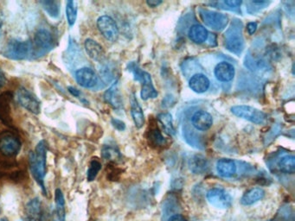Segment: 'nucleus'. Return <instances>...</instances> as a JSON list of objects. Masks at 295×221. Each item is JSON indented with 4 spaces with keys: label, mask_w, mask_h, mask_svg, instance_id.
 Wrapping results in <instances>:
<instances>
[{
    "label": "nucleus",
    "mask_w": 295,
    "mask_h": 221,
    "mask_svg": "<svg viewBox=\"0 0 295 221\" xmlns=\"http://www.w3.org/2000/svg\"><path fill=\"white\" fill-rule=\"evenodd\" d=\"M46 156L47 147L45 141H41L36 145L34 151H31L29 156L30 171L37 184L42 188L43 194H47L44 179L46 176Z\"/></svg>",
    "instance_id": "obj_1"
},
{
    "label": "nucleus",
    "mask_w": 295,
    "mask_h": 221,
    "mask_svg": "<svg viewBox=\"0 0 295 221\" xmlns=\"http://www.w3.org/2000/svg\"><path fill=\"white\" fill-rule=\"evenodd\" d=\"M4 54L12 60H28L34 57L33 45L30 41L11 40Z\"/></svg>",
    "instance_id": "obj_2"
},
{
    "label": "nucleus",
    "mask_w": 295,
    "mask_h": 221,
    "mask_svg": "<svg viewBox=\"0 0 295 221\" xmlns=\"http://www.w3.org/2000/svg\"><path fill=\"white\" fill-rule=\"evenodd\" d=\"M34 57H42L53 49L55 47L54 36L46 29H40L34 36Z\"/></svg>",
    "instance_id": "obj_3"
},
{
    "label": "nucleus",
    "mask_w": 295,
    "mask_h": 221,
    "mask_svg": "<svg viewBox=\"0 0 295 221\" xmlns=\"http://www.w3.org/2000/svg\"><path fill=\"white\" fill-rule=\"evenodd\" d=\"M230 110L232 114L238 118L248 120L256 125H261L265 122L266 114L262 111L250 105H235Z\"/></svg>",
    "instance_id": "obj_4"
},
{
    "label": "nucleus",
    "mask_w": 295,
    "mask_h": 221,
    "mask_svg": "<svg viewBox=\"0 0 295 221\" xmlns=\"http://www.w3.org/2000/svg\"><path fill=\"white\" fill-rule=\"evenodd\" d=\"M131 71L133 72L135 80L141 82V98L144 100H148L149 99H155L158 96L155 87H154L152 77L148 73L142 71L137 67H134L133 69L131 68Z\"/></svg>",
    "instance_id": "obj_5"
},
{
    "label": "nucleus",
    "mask_w": 295,
    "mask_h": 221,
    "mask_svg": "<svg viewBox=\"0 0 295 221\" xmlns=\"http://www.w3.org/2000/svg\"><path fill=\"white\" fill-rule=\"evenodd\" d=\"M206 196L209 203L218 209H227L232 206L231 195L222 188H211Z\"/></svg>",
    "instance_id": "obj_6"
},
{
    "label": "nucleus",
    "mask_w": 295,
    "mask_h": 221,
    "mask_svg": "<svg viewBox=\"0 0 295 221\" xmlns=\"http://www.w3.org/2000/svg\"><path fill=\"white\" fill-rule=\"evenodd\" d=\"M97 27L108 41L116 42L119 37V29L115 20L108 15L102 16L97 20Z\"/></svg>",
    "instance_id": "obj_7"
},
{
    "label": "nucleus",
    "mask_w": 295,
    "mask_h": 221,
    "mask_svg": "<svg viewBox=\"0 0 295 221\" xmlns=\"http://www.w3.org/2000/svg\"><path fill=\"white\" fill-rule=\"evenodd\" d=\"M200 17L208 27L216 30H223L229 21V18L224 14L211 12L209 10H201Z\"/></svg>",
    "instance_id": "obj_8"
},
{
    "label": "nucleus",
    "mask_w": 295,
    "mask_h": 221,
    "mask_svg": "<svg viewBox=\"0 0 295 221\" xmlns=\"http://www.w3.org/2000/svg\"><path fill=\"white\" fill-rule=\"evenodd\" d=\"M75 81L79 86L87 89H93L99 84V77L94 70L84 67L76 70L75 75Z\"/></svg>",
    "instance_id": "obj_9"
},
{
    "label": "nucleus",
    "mask_w": 295,
    "mask_h": 221,
    "mask_svg": "<svg viewBox=\"0 0 295 221\" xmlns=\"http://www.w3.org/2000/svg\"><path fill=\"white\" fill-rule=\"evenodd\" d=\"M17 99L19 105L29 111L31 114H39L40 102L36 99V96L30 93L29 90L24 87H20L17 93Z\"/></svg>",
    "instance_id": "obj_10"
},
{
    "label": "nucleus",
    "mask_w": 295,
    "mask_h": 221,
    "mask_svg": "<svg viewBox=\"0 0 295 221\" xmlns=\"http://www.w3.org/2000/svg\"><path fill=\"white\" fill-rule=\"evenodd\" d=\"M21 149V143L13 136L7 135L0 139V151L6 156H13Z\"/></svg>",
    "instance_id": "obj_11"
},
{
    "label": "nucleus",
    "mask_w": 295,
    "mask_h": 221,
    "mask_svg": "<svg viewBox=\"0 0 295 221\" xmlns=\"http://www.w3.org/2000/svg\"><path fill=\"white\" fill-rule=\"evenodd\" d=\"M192 126L199 131H207L213 125V118L205 111H199L191 118Z\"/></svg>",
    "instance_id": "obj_12"
},
{
    "label": "nucleus",
    "mask_w": 295,
    "mask_h": 221,
    "mask_svg": "<svg viewBox=\"0 0 295 221\" xmlns=\"http://www.w3.org/2000/svg\"><path fill=\"white\" fill-rule=\"evenodd\" d=\"M85 51L91 59L98 63H102L105 59V51L102 45L93 39H86L84 42Z\"/></svg>",
    "instance_id": "obj_13"
},
{
    "label": "nucleus",
    "mask_w": 295,
    "mask_h": 221,
    "mask_svg": "<svg viewBox=\"0 0 295 221\" xmlns=\"http://www.w3.org/2000/svg\"><path fill=\"white\" fill-rule=\"evenodd\" d=\"M235 68L229 63L222 62L218 63L214 69L215 76L221 82H229L234 79Z\"/></svg>",
    "instance_id": "obj_14"
},
{
    "label": "nucleus",
    "mask_w": 295,
    "mask_h": 221,
    "mask_svg": "<svg viewBox=\"0 0 295 221\" xmlns=\"http://www.w3.org/2000/svg\"><path fill=\"white\" fill-rule=\"evenodd\" d=\"M26 219L27 221H42L43 212H42V203L38 198H34L30 200L25 207Z\"/></svg>",
    "instance_id": "obj_15"
},
{
    "label": "nucleus",
    "mask_w": 295,
    "mask_h": 221,
    "mask_svg": "<svg viewBox=\"0 0 295 221\" xmlns=\"http://www.w3.org/2000/svg\"><path fill=\"white\" fill-rule=\"evenodd\" d=\"M226 47L233 53H241L243 47L241 33L236 30H229L226 36Z\"/></svg>",
    "instance_id": "obj_16"
},
{
    "label": "nucleus",
    "mask_w": 295,
    "mask_h": 221,
    "mask_svg": "<svg viewBox=\"0 0 295 221\" xmlns=\"http://www.w3.org/2000/svg\"><path fill=\"white\" fill-rule=\"evenodd\" d=\"M54 211L52 213V221H65V200L64 195L61 189L58 188L55 192Z\"/></svg>",
    "instance_id": "obj_17"
},
{
    "label": "nucleus",
    "mask_w": 295,
    "mask_h": 221,
    "mask_svg": "<svg viewBox=\"0 0 295 221\" xmlns=\"http://www.w3.org/2000/svg\"><path fill=\"white\" fill-rule=\"evenodd\" d=\"M211 86L208 77L203 74H196L190 78L189 87L196 93H205Z\"/></svg>",
    "instance_id": "obj_18"
},
{
    "label": "nucleus",
    "mask_w": 295,
    "mask_h": 221,
    "mask_svg": "<svg viewBox=\"0 0 295 221\" xmlns=\"http://www.w3.org/2000/svg\"><path fill=\"white\" fill-rule=\"evenodd\" d=\"M236 164L235 161L232 159L223 158L217 161V171L221 177L224 178H230L235 176L236 173Z\"/></svg>",
    "instance_id": "obj_19"
},
{
    "label": "nucleus",
    "mask_w": 295,
    "mask_h": 221,
    "mask_svg": "<svg viewBox=\"0 0 295 221\" xmlns=\"http://www.w3.org/2000/svg\"><path fill=\"white\" fill-rule=\"evenodd\" d=\"M104 99L115 109H120L122 107L123 105L122 98L118 88L117 81L115 84H113L109 90L106 91V93H104Z\"/></svg>",
    "instance_id": "obj_20"
},
{
    "label": "nucleus",
    "mask_w": 295,
    "mask_h": 221,
    "mask_svg": "<svg viewBox=\"0 0 295 221\" xmlns=\"http://www.w3.org/2000/svg\"><path fill=\"white\" fill-rule=\"evenodd\" d=\"M131 114L133 117V122L136 127L138 129L141 128L145 123V116L134 93H133V95L131 97Z\"/></svg>",
    "instance_id": "obj_21"
},
{
    "label": "nucleus",
    "mask_w": 295,
    "mask_h": 221,
    "mask_svg": "<svg viewBox=\"0 0 295 221\" xmlns=\"http://www.w3.org/2000/svg\"><path fill=\"white\" fill-rule=\"evenodd\" d=\"M189 168L193 174L201 175L208 171V160L202 155H193L189 161Z\"/></svg>",
    "instance_id": "obj_22"
},
{
    "label": "nucleus",
    "mask_w": 295,
    "mask_h": 221,
    "mask_svg": "<svg viewBox=\"0 0 295 221\" xmlns=\"http://www.w3.org/2000/svg\"><path fill=\"white\" fill-rule=\"evenodd\" d=\"M264 196H265V191L262 188H251L242 195L241 203L243 206H251L262 200Z\"/></svg>",
    "instance_id": "obj_23"
},
{
    "label": "nucleus",
    "mask_w": 295,
    "mask_h": 221,
    "mask_svg": "<svg viewBox=\"0 0 295 221\" xmlns=\"http://www.w3.org/2000/svg\"><path fill=\"white\" fill-rule=\"evenodd\" d=\"M208 30L201 24H194L190 28L188 32L189 38L198 44L205 42L208 38Z\"/></svg>",
    "instance_id": "obj_24"
},
{
    "label": "nucleus",
    "mask_w": 295,
    "mask_h": 221,
    "mask_svg": "<svg viewBox=\"0 0 295 221\" xmlns=\"http://www.w3.org/2000/svg\"><path fill=\"white\" fill-rule=\"evenodd\" d=\"M40 5L42 9L45 11L51 18L53 19H58L61 16V3L60 1L56 0H42L40 1Z\"/></svg>",
    "instance_id": "obj_25"
},
{
    "label": "nucleus",
    "mask_w": 295,
    "mask_h": 221,
    "mask_svg": "<svg viewBox=\"0 0 295 221\" xmlns=\"http://www.w3.org/2000/svg\"><path fill=\"white\" fill-rule=\"evenodd\" d=\"M158 120L162 125L164 131L170 136L176 134V130L173 126V120L172 116L168 113H163L158 115Z\"/></svg>",
    "instance_id": "obj_26"
},
{
    "label": "nucleus",
    "mask_w": 295,
    "mask_h": 221,
    "mask_svg": "<svg viewBox=\"0 0 295 221\" xmlns=\"http://www.w3.org/2000/svg\"><path fill=\"white\" fill-rule=\"evenodd\" d=\"M278 167L282 173L293 174L295 172V157L293 155H285L278 162Z\"/></svg>",
    "instance_id": "obj_27"
},
{
    "label": "nucleus",
    "mask_w": 295,
    "mask_h": 221,
    "mask_svg": "<svg viewBox=\"0 0 295 221\" xmlns=\"http://www.w3.org/2000/svg\"><path fill=\"white\" fill-rule=\"evenodd\" d=\"M102 155H103V158L107 161H114V162L121 161V157H122L119 149L115 147L111 146V145H104L103 146V149H102Z\"/></svg>",
    "instance_id": "obj_28"
},
{
    "label": "nucleus",
    "mask_w": 295,
    "mask_h": 221,
    "mask_svg": "<svg viewBox=\"0 0 295 221\" xmlns=\"http://www.w3.org/2000/svg\"><path fill=\"white\" fill-rule=\"evenodd\" d=\"M77 12H78V5L75 1L70 0L68 1L66 5V16L68 24L70 27L74 26V24L77 19Z\"/></svg>",
    "instance_id": "obj_29"
},
{
    "label": "nucleus",
    "mask_w": 295,
    "mask_h": 221,
    "mask_svg": "<svg viewBox=\"0 0 295 221\" xmlns=\"http://www.w3.org/2000/svg\"><path fill=\"white\" fill-rule=\"evenodd\" d=\"M148 139L150 140L151 144L155 146H163L166 143V140L160 133V130L158 127H154L149 131V137Z\"/></svg>",
    "instance_id": "obj_30"
},
{
    "label": "nucleus",
    "mask_w": 295,
    "mask_h": 221,
    "mask_svg": "<svg viewBox=\"0 0 295 221\" xmlns=\"http://www.w3.org/2000/svg\"><path fill=\"white\" fill-rule=\"evenodd\" d=\"M102 170V164L99 161L97 160H93L90 162V166L87 171V177L88 182H93V180L95 179L97 175L99 173L100 171Z\"/></svg>",
    "instance_id": "obj_31"
},
{
    "label": "nucleus",
    "mask_w": 295,
    "mask_h": 221,
    "mask_svg": "<svg viewBox=\"0 0 295 221\" xmlns=\"http://www.w3.org/2000/svg\"><path fill=\"white\" fill-rule=\"evenodd\" d=\"M272 221H293V214L291 208L282 207Z\"/></svg>",
    "instance_id": "obj_32"
},
{
    "label": "nucleus",
    "mask_w": 295,
    "mask_h": 221,
    "mask_svg": "<svg viewBox=\"0 0 295 221\" xmlns=\"http://www.w3.org/2000/svg\"><path fill=\"white\" fill-rule=\"evenodd\" d=\"M112 125L115 127V129H117L119 131H124L125 128H126V126H125V123L122 122L121 120H117V119H113L111 120Z\"/></svg>",
    "instance_id": "obj_33"
},
{
    "label": "nucleus",
    "mask_w": 295,
    "mask_h": 221,
    "mask_svg": "<svg viewBox=\"0 0 295 221\" xmlns=\"http://www.w3.org/2000/svg\"><path fill=\"white\" fill-rule=\"evenodd\" d=\"M248 32L250 35H253L257 30V24L256 22H250L247 25Z\"/></svg>",
    "instance_id": "obj_34"
},
{
    "label": "nucleus",
    "mask_w": 295,
    "mask_h": 221,
    "mask_svg": "<svg viewBox=\"0 0 295 221\" xmlns=\"http://www.w3.org/2000/svg\"><path fill=\"white\" fill-rule=\"evenodd\" d=\"M223 3L225 4L226 6H229V7L236 8L238 6H241V1H239V0H227V1H224Z\"/></svg>",
    "instance_id": "obj_35"
},
{
    "label": "nucleus",
    "mask_w": 295,
    "mask_h": 221,
    "mask_svg": "<svg viewBox=\"0 0 295 221\" xmlns=\"http://www.w3.org/2000/svg\"><path fill=\"white\" fill-rule=\"evenodd\" d=\"M68 90H69V92H70L71 95L74 96L75 98H78V99H81V93L79 90L76 89L74 87H68Z\"/></svg>",
    "instance_id": "obj_36"
},
{
    "label": "nucleus",
    "mask_w": 295,
    "mask_h": 221,
    "mask_svg": "<svg viewBox=\"0 0 295 221\" xmlns=\"http://www.w3.org/2000/svg\"><path fill=\"white\" fill-rule=\"evenodd\" d=\"M168 221H187V219L181 214H174L169 218Z\"/></svg>",
    "instance_id": "obj_37"
},
{
    "label": "nucleus",
    "mask_w": 295,
    "mask_h": 221,
    "mask_svg": "<svg viewBox=\"0 0 295 221\" xmlns=\"http://www.w3.org/2000/svg\"><path fill=\"white\" fill-rule=\"evenodd\" d=\"M148 6H150V7H157V6L160 5V4H162V1H159V0H150V1H148L146 2Z\"/></svg>",
    "instance_id": "obj_38"
},
{
    "label": "nucleus",
    "mask_w": 295,
    "mask_h": 221,
    "mask_svg": "<svg viewBox=\"0 0 295 221\" xmlns=\"http://www.w3.org/2000/svg\"><path fill=\"white\" fill-rule=\"evenodd\" d=\"M5 84H6V76L4 75V73L0 70V88H2L5 86Z\"/></svg>",
    "instance_id": "obj_39"
},
{
    "label": "nucleus",
    "mask_w": 295,
    "mask_h": 221,
    "mask_svg": "<svg viewBox=\"0 0 295 221\" xmlns=\"http://www.w3.org/2000/svg\"><path fill=\"white\" fill-rule=\"evenodd\" d=\"M4 21H5V18H4L3 12L0 11V35H1V30L3 28Z\"/></svg>",
    "instance_id": "obj_40"
},
{
    "label": "nucleus",
    "mask_w": 295,
    "mask_h": 221,
    "mask_svg": "<svg viewBox=\"0 0 295 221\" xmlns=\"http://www.w3.org/2000/svg\"><path fill=\"white\" fill-rule=\"evenodd\" d=\"M0 221H8L7 220V219H6V218H1V219H0Z\"/></svg>",
    "instance_id": "obj_41"
}]
</instances>
